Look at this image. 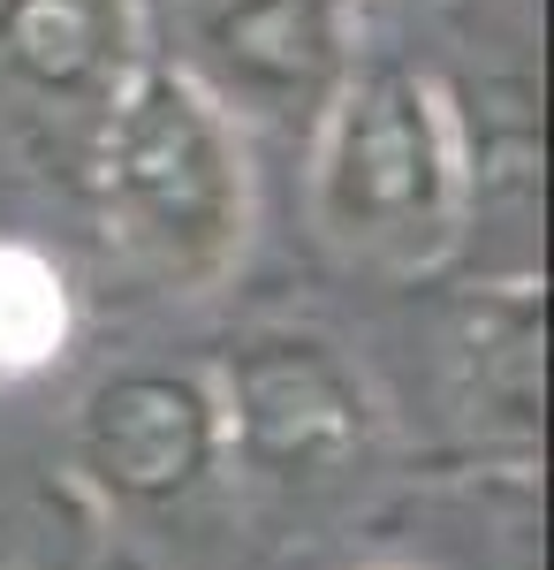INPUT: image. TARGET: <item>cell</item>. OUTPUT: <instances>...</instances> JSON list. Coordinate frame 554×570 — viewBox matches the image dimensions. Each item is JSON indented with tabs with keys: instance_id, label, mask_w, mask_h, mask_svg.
I'll return each instance as SVG.
<instances>
[{
	"instance_id": "52a82bcc",
	"label": "cell",
	"mask_w": 554,
	"mask_h": 570,
	"mask_svg": "<svg viewBox=\"0 0 554 570\" xmlns=\"http://www.w3.org/2000/svg\"><path fill=\"white\" fill-rule=\"evenodd\" d=\"M69 327V305H61V282L39 252H16L0 244V373H23L39 365Z\"/></svg>"
},
{
	"instance_id": "3957f363",
	"label": "cell",
	"mask_w": 554,
	"mask_h": 570,
	"mask_svg": "<svg viewBox=\"0 0 554 570\" xmlns=\"http://www.w3.org/2000/svg\"><path fill=\"white\" fill-rule=\"evenodd\" d=\"M220 434L274 487L342 480L365 456V389L327 343H251L228 365Z\"/></svg>"
},
{
	"instance_id": "ba28073f",
	"label": "cell",
	"mask_w": 554,
	"mask_h": 570,
	"mask_svg": "<svg viewBox=\"0 0 554 570\" xmlns=\"http://www.w3.org/2000/svg\"><path fill=\"white\" fill-rule=\"evenodd\" d=\"M0 570H16V563H0Z\"/></svg>"
},
{
	"instance_id": "8992f818",
	"label": "cell",
	"mask_w": 554,
	"mask_h": 570,
	"mask_svg": "<svg viewBox=\"0 0 554 570\" xmlns=\"http://www.w3.org/2000/svg\"><path fill=\"white\" fill-rule=\"evenodd\" d=\"M0 39L23 77L53 91H77L107 69L115 39V0H0Z\"/></svg>"
},
{
	"instance_id": "277c9868",
	"label": "cell",
	"mask_w": 554,
	"mask_h": 570,
	"mask_svg": "<svg viewBox=\"0 0 554 570\" xmlns=\"http://www.w3.org/2000/svg\"><path fill=\"white\" fill-rule=\"evenodd\" d=\"M85 472L122 510H168L220 464V395L190 373H115L85 403Z\"/></svg>"
},
{
	"instance_id": "7a4b0ae2",
	"label": "cell",
	"mask_w": 554,
	"mask_h": 570,
	"mask_svg": "<svg viewBox=\"0 0 554 570\" xmlns=\"http://www.w3.org/2000/svg\"><path fill=\"white\" fill-rule=\"evenodd\" d=\"M319 220L365 259H433L456 228V137L418 77H373L319 145Z\"/></svg>"
},
{
	"instance_id": "5b68a950",
	"label": "cell",
	"mask_w": 554,
	"mask_h": 570,
	"mask_svg": "<svg viewBox=\"0 0 554 570\" xmlns=\"http://www.w3.org/2000/svg\"><path fill=\"white\" fill-rule=\"evenodd\" d=\"M198 31L236 69V85L266 99L311 91V77L335 61L342 39L335 0H206Z\"/></svg>"
},
{
	"instance_id": "6da1fadb",
	"label": "cell",
	"mask_w": 554,
	"mask_h": 570,
	"mask_svg": "<svg viewBox=\"0 0 554 570\" xmlns=\"http://www.w3.org/2000/svg\"><path fill=\"white\" fill-rule=\"evenodd\" d=\"M115 228L160 282H214L244 244V145L190 77H145L107 153Z\"/></svg>"
}]
</instances>
